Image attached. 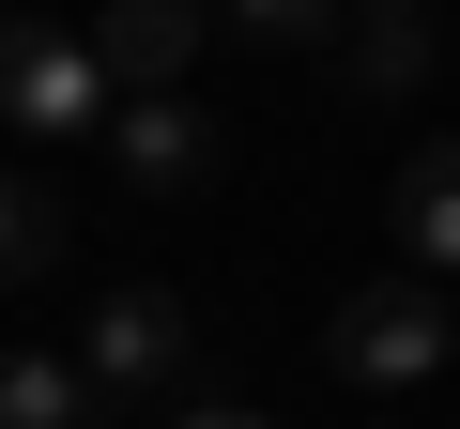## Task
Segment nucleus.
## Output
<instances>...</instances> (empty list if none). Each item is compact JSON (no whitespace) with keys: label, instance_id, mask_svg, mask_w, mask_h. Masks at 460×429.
<instances>
[{"label":"nucleus","instance_id":"obj_1","mask_svg":"<svg viewBox=\"0 0 460 429\" xmlns=\"http://www.w3.org/2000/svg\"><path fill=\"white\" fill-rule=\"evenodd\" d=\"M445 353H460V292H445V276H368V292L323 307V368L368 383V398H414Z\"/></svg>","mask_w":460,"mask_h":429},{"label":"nucleus","instance_id":"obj_2","mask_svg":"<svg viewBox=\"0 0 460 429\" xmlns=\"http://www.w3.org/2000/svg\"><path fill=\"white\" fill-rule=\"evenodd\" d=\"M0 123H16V138H108L123 123L108 47L62 31V16H16V31H0Z\"/></svg>","mask_w":460,"mask_h":429},{"label":"nucleus","instance_id":"obj_3","mask_svg":"<svg viewBox=\"0 0 460 429\" xmlns=\"http://www.w3.org/2000/svg\"><path fill=\"white\" fill-rule=\"evenodd\" d=\"M62 353L93 368L108 414H154V398L184 383V307H169V292H93V322H77Z\"/></svg>","mask_w":460,"mask_h":429},{"label":"nucleus","instance_id":"obj_4","mask_svg":"<svg viewBox=\"0 0 460 429\" xmlns=\"http://www.w3.org/2000/svg\"><path fill=\"white\" fill-rule=\"evenodd\" d=\"M108 184H123V199H184V184H215V108H184V92H123V123H108Z\"/></svg>","mask_w":460,"mask_h":429},{"label":"nucleus","instance_id":"obj_5","mask_svg":"<svg viewBox=\"0 0 460 429\" xmlns=\"http://www.w3.org/2000/svg\"><path fill=\"white\" fill-rule=\"evenodd\" d=\"M93 47H108V77H123V92H184V62L215 47V0H108Z\"/></svg>","mask_w":460,"mask_h":429},{"label":"nucleus","instance_id":"obj_6","mask_svg":"<svg viewBox=\"0 0 460 429\" xmlns=\"http://www.w3.org/2000/svg\"><path fill=\"white\" fill-rule=\"evenodd\" d=\"M384 214H399V261H414V276H445V292H460V138H445V153H414V169H399V199H384Z\"/></svg>","mask_w":460,"mask_h":429},{"label":"nucleus","instance_id":"obj_7","mask_svg":"<svg viewBox=\"0 0 460 429\" xmlns=\"http://www.w3.org/2000/svg\"><path fill=\"white\" fill-rule=\"evenodd\" d=\"M108 398H93V368L77 353H47V337H16L0 353V429H93Z\"/></svg>","mask_w":460,"mask_h":429},{"label":"nucleus","instance_id":"obj_8","mask_svg":"<svg viewBox=\"0 0 460 429\" xmlns=\"http://www.w3.org/2000/svg\"><path fill=\"white\" fill-rule=\"evenodd\" d=\"M414 77H429V16H353L338 31V92L353 108H399Z\"/></svg>","mask_w":460,"mask_h":429},{"label":"nucleus","instance_id":"obj_9","mask_svg":"<svg viewBox=\"0 0 460 429\" xmlns=\"http://www.w3.org/2000/svg\"><path fill=\"white\" fill-rule=\"evenodd\" d=\"M215 16L246 31V47H277V62H323V47L353 31V0H215Z\"/></svg>","mask_w":460,"mask_h":429},{"label":"nucleus","instance_id":"obj_10","mask_svg":"<svg viewBox=\"0 0 460 429\" xmlns=\"http://www.w3.org/2000/svg\"><path fill=\"white\" fill-rule=\"evenodd\" d=\"M0 261H16V276H62V184H16V199H0Z\"/></svg>","mask_w":460,"mask_h":429},{"label":"nucleus","instance_id":"obj_11","mask_svg":"<svg viewBox=\"0 0 460 429\" xmlns=\"http://www.w3.org/2000/svg\"><path fill=\"white\" fill-rule=\"evenodd\" d=\"M353 16H429V0H353Z\"/></svg>","mask_w":460,"mask_h":429},{"label":"nucleus","instance_id":"obj_12","mask_svg":"<svg viewBox=\"0 0 460 429\" xmlns=\"http://www.w3.org/2000/svg\"><path fill=\"white\" fill-rule=\"evenodd\" d=\"M184 429H261V414H184Z\"/></svg>","mask_w":460,"mask_h":429}]
</instances>
